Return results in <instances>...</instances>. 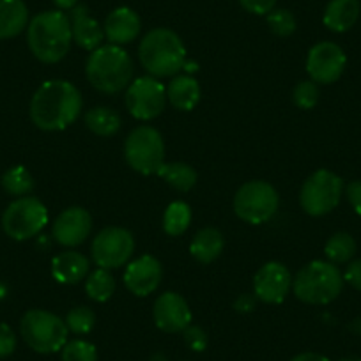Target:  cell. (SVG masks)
I'll use <instances>...</instances> for the list:
<instances>
[{"label": "cell", "instance_id": "6da1fadb", "mask_svg": "<svg viewBox=\"0 0 361 361\" xmlns=\"http://www.w3.org/2000/svg\"><path fill=\"white\" fill-rule=\"evenodd\" d=\"M83 99L68 80L41 83L30 99V119L43 131H61L71 126L82 112Z\"/></svg>", "mask_w": 361, "mask_h": 361}, {"label": "cell", "instance_id": "7a4b0ae2", "mask_svg": "<svg viewBox=\"0 0 361 361\" xmlns=\"http://www.w3.org/2000/svg\"><path fill=\"white\" fill-rule=\"evenodd\" d=\"M71 23L64 11H44L34 16L27 27V44L37 61L55 64L71 48Z\"/></svg>", "mask_w": 361, "mask_h": 361}, {"label": "cell", "instance_id": "3957f363", "mask_svg": "<svg viewBox=\"0 0 361 361\" xmlns=\"http://www.w3.org/2000/svg\"><path fill=\"white\" fill-rule=\"evenodd\" d=\"M85 75L96 90L105 94H117L131 83L133 61L123 47L110 43L102 44L94 51H90Z\"/></svg>", "mask_w": 361, "mask_h": 361}, {"label": "cell", "instance_id": "277c9868", "mask_svg": "<svg viewBox=\"0 0 361 361\" xmlns=\"http://www.w3.org/2000/svg\"><path fill=\"white\" fill-rule=\"evenodd\" d=\"M138 59L145 71L154 78H166L183 71L186 48L183 39L170 29H152L138 47Z\"/></svg>", "mask_w": 361, "mask_h": 361}, {"label": "cell", "instance_id": "5b68a950", "mask_svg": "<svg viewBox=\"0 0 361 361\" xmlns=\"http://www.w3.org/2000/svg\"><path fill=\"white\" fill-rule=\"evenodd\" d=\"M294 294L307 305H328L340 296L343 276L335 264L312 260L298 271L293 280Z\"/></svg>", "mask_w": 361, "mask_h": 361}, {"label": "cell", "instance_id": "8992f818", "mask_svg": "<svg viewBox=\"0 0 361 361\" xmlns=\"http://www.w3.org/2000/svg\"><path fill=\"white\" fill-rule=\"evenodd\" d=\"M68 326L64 319L48 310L25 312L20 321V333L32 350L39 354H51L61 350L68 342Z\"/></svg>", "mask_w": 361, "mask_h": 361}, {"label": "cell", "instance_id": "52a82bcc", "mask_svg": "<svg viewBox=\"0 0 361 361\" xmlns=\"http://www.w3.org/2000/svg\"><path fill=\"white\" fill-rule=\"evenodd\" d=\"M126 163L138 173L158 176L165 163V142L161 133L152 126H138L124 142Z\"/></svg>", "mask_w": 361, "mask_h": 361}, {"label": "cell", "instance_id": "ba28073f", "mask_svg": "<svg viewBox=\"0 0 361 361\" xmlns=\"http://www.w3.org/2000/svg\"><path fill=\"white\" fill-rule=\"evenodd\" d=\"M279 192L266 180H248L234 197V213L243 221L252 225L269 221L279 211Z\"/></svg>", "mask_w": 361, "mask_h": 361}, {"label": "cell", "instance_id": "9c48e42d", "mask_svg": "<svg viewBox=\"0 0 361 361\" xmlns=\"http://www.w3.org/2000/svg\"><path fill=\"white\" fill-rule=\"evenodd\" d=\"M48 209L32 195L18 197L2 214V228L15 241L32 239L47 227Z\"/></svg>", "mask_w": 361, "mask_h": 361}, {"label": "cell", "instance_id": "30bf717a", "mask_svg": "<svg viewBox=\"0 0 361 361\" xmlns=\"http://www.w3.org/2000/svg\"><path fill=\"white\" fill-rule=\"evenodd\" d=\"M343 180L331 170H315L303 183L300 192L301 209L310 216H324L340 204Z\"/></svg>", "mask_w": 361, "mask_h": 361}, {"label": "cell", "instance_id": "8fae6325", "mask_svg": "<svg viewBox=\"0 0 361 361\" xmlns=\"http://www.w3.org/2000/svg\"><path fill=\"white\" fill-rule=\"evenodd\" d=\"M124 103L135 119L151 121L165 110L166 89L154 76H140L128 85Z\"/></svg>", "mask_w": 361, "mask_h": 361}, {"label": "cell", "instance_id": "7c38bea8", "mask_svg": "<svg viewBox=\"0 0 361 361\" xmlns=\"http://www.w3.org/2000/svg\"><path fill=\"white\" fill-rule=\"evenodd\" d=\"M135 252V238L123 227H106L98 232L90 246L92 260L105 269H117L131 259Z\"/></svg>", "mask_w": 361, "mask_h": 361}, {"label": "cell", "instance_id": "4fadbf2b", "mask_svg": "<svg viewBox=\"0 0 361 361\" xmlns=\"http://www.w3.org/2000/svg\"><path fill=\"white\" fill-rule=\"evenodd\" d=\"M345 64L347 57L342 48L331 41H322L308 51L307 73L315 83L329 85L342 76Z\"/></svg>", "mask_w": 361, "mask_h": 361}, {"label": "cell", "instance_id": "5bb4252c", "mask_svg": "<svg viewBox=\"0 0 361 361\" xmlns=\"http://www.w3.org/2000/svg\"><path fill=\"white\" fill-rule=\"evenodd\" d=\"M293 289V275L282 262H267L255 273L253 294L267 305H279Z\"/></svg>", "mask_w": 361, "mask_h": 361}, {"label": "cell", "instance_id": "9a60e30c", "mask_svg": "<svg viewBox=\"0 0 361 361\" xmlns=\"http://www.w3.org/2000/svg\"><path fill=\"white\" fill-rule=\"evenodd\" d=\"M152 317H154L156 326L165 333H180L185 331L190 324H192V310L190 305L180 294L163 293L154 301V308H152Z\"/></svg>", "mask_w": 361, "mask_h": 361}, {"label": "cell", "instance_id": "2e32d148", "mask_svg": "<svg viewBox=\"0 0 361 361\" xmlns=\"http://www.w3.org/2000/svg\"><path fill=\"white\" fill-rule=\"evenodd\" d=\"M92 231V216L83 207H68L54 221L51 235L55 241L66 248L82 245Z\"/></svg>", "mask_w": 361, "mask_h": 361}, {"label": "cell", "instance_id": "e0dca14e", "mask_svg": "<svg viewBox=\"0 0 361 361\" xmlns=\"http://www.w3.org/2000/svg\"><path fill=\"white\" fill-rule=\"evenodd\" d=\"M163 279V267L152 255H142L131 260L124 269V286L131 294L145 298L154 293Z\"/></svg>", "mask_w": 361, "mask_h": 361}, {"label": "cell", "instance_id": "ac0fdd59", "mask_svg": "<svg viewBox=\"0 0 361 361\" xmlns=\"http://www.w3.org/2000/svg\"><path fill=\"white\" fill-rule=\"evenodd\" d=\"M142 29L140 16L130 8H117L106 16L105 25V37L109 39L110 44H117V47H123V44L133 43L138 37Z\"/></svg>", "mask_w": 361, "mask_h": 361}, {"label": "cell", "instance_id": "d6986e66", "mask_svg": "<svg viewBox=\"0 0 361 361\" xmlns=\"http://www.w3.org/2000/svg\"><path fill=\"white\" fill-rule=\"evenodd\" d=\"M69 23H71L73 41L80 48L94 51L96 48L102 47L103 39H105V30L89 15L87 6L78 4L76 8H73L71 15H69Z\"/></svg>", "mask_w": 361, "mask_h": 361}, {"label": "cell", "instance_id": "ffe728a7", "mask_svg": "<svg viewBox=\"0 0 361 361\" xmlns=\"http://www.w3.org/2000/svg\"><path fill=\"white\" fill-rule=\"evenodd\" d=\"M89 259L78 252H62L51 260V276L62 286H76L89 275Z\"/></svg>", "mask_w": 361, "mask_h": 361}, {"label": "cell", "instance_id": "44dd1931", "mask_svg": "<svg viewBox=\"0 0 361 361\" xmlns=\"http://www.w3.org/2000/svg\"><path fill=\"white\" fill-rule=\"evenodd\" d=\"M166 99L180 112H190L200 102V85L192 75L173 76L166 87Z\"/></svg>", "mask_w": 361, "mask_h": 361}, {"label": "cell", "instance_id": "7402d4cb", "mask_svg": "<svg viewBox=\"0 0 361 361\" xmlns=\"http://www.w3.org/2000/svg\"><path fill=\"white\" fill-rule=\"evenodd\" d=\"M29 27V9L23 0H0V39L20 36Z\"/></svg>", "mask_w": 361, "mask_h": 361}, {"label": "cell", "instance_id": "603a6c76", "mask_svg": "<svg viewBox=\"0 0 361 361\" xmlns=\"http://www.w3.org/2000/svg\"><path fill=\"white\" fill-rule=\"evenodd\" d=\"M360 0H329L322 20L331 32H347L360 18Z\"/></svg>", "mask_w": 361, "mask_h": 361}, {"label": "cell", "instance_id": "cb8c5ba5", "mask_svg": "<svg viewBox=\"0 0 361 361\" xmlns=\"http://www.w3.org/2000/svg\"><path fill=\"white\" fill-rule=\"evenodd\" d=\"M224 234L214 227H206L193 235L190 243V253L200 264H211L224 252Z\"/></svg>", "mask_w": 361, "mask_h": 361}, {"label": "cell", "instance_id": "d4e9b609", "mask_svg": "<svg viewBox=\"0 0 361 361\" xmlns=\"http://www.w3.org/2000/svg\"><path fill=\"white\" fill-rule=\"evenodd\" d=\"M85 126L98 137H112L121 130V116L110 106H94L85 112Z\"/></svg>", "mask_w": 361, "mask_h": 361}, {"label": "cell", "instance_id": "484cf974", "mask_svg": "<svg viewBox=\"0 0 361 361\" xmlns=\"http://www.w3.org/2000/svg\"><path fill=\"white\" fill-rule=\"evenodd\" d=\"M158 176L177 192H190L197 185V172L188 163H163Z\"/></svg>", "mask_w": 361, "mask_h": 361}, {"label": "cell", "instance_id": "4316f807", "mask_svg": "<svg viewBox=\"0 0 361 361\" xmlns=\"http://www.w3.org/2000/svg\"><path fill=\"white\" fill-rule=\"evenodd\" d=\"M116 290V279L112 276L110 269L105 267H98L87 276L85 282V293L96 303H105L114 296Z\"/></svg>", "mask_w": 361, "mask_h": 361}, {"label": "cell", "instance_id": "83f0119b", "mask_svg": "<svg viewBox=\"0 0 361 361\" xmlns=\"http://www.w3.org/2000/svg\"><path fill=\"white\" fill-rule=\"evenodd\" d=\"M192 224V209L183 200H176L170 204L163 214V231L172 238L185 234Z\"/></svg>", "mask_w": 361, "mask_h": 361}, {"label": "cell", "instance_id": "f1b7e54d", "mask_svg": "<svg viewBox=\"0 0 361 361\" xmlns=\"http://www.w3.org/2000/svg\"><path fill=\"white\" fill-rule=\"evenodd\" d=\"M356 253V241L347 232H336L326 241L324 255L328 257V262L331 264H345Z\"/></svg>", "mask_w": 361, "mask_h": 361}, {"label": "cell", "instance_id": "f546056e", "mask_svg": "<svg viewBox=\"0 0 361 361\" xmlns=\"http://www.w3.org/2000/svg\"><path fill=\"white\" fill-rule=\"evenodd\" d=\"M2 186L13 197H25L34 190V177L23 165L11 166L2 176Z\"/></svg>", "mask_w": 361, "mask_h": 361}, {"label": "cell", "instance_id": "4dcf8cb0", "mask_svg": "<svg viewBox=\"0 0 361 361\" xmlns=\"http://www.w3.org/2000/svg\"><path fill=\"white\" fill-rule=\"evenodd\" d=\"M64 322L75 335H87L96 326V314L89 307H75L68 312Z\"/></svg>", "mask_w": 361, "mask_h": 361}, {"label": "cell", "instance_id": "1f68e13d", "mask_svg": "<svg viewBox=\"0 0 361 361\" xmlns=\"http://www.w3.org/2000/svg\"><path fill=\"white\" fill-rule=\"evenodd\" d=\"M61 361H98V350L87 340H71L61 349Z\"/></svg>", "mask_w": 361, "mask_h": 361}, {"label": "cell", "instance_id": "d6a6232c", "mask_svg": "<svg viewBox=\"0 0 361 361\" xmlns=\"http://www.w3.org/2000/svg\"><path fill=\"white\" fill-rule=\"evenodd\" d=\"M319 83L314 80H303L298 83L293 90V102L298 109L301 110H312L319 103Z\"/></svg>", "mask_w": 361, "mask_h": 361}, {"label": "cell", "instance_id": "836d02e7", "mask_svg": "<svg viewBox=\"0 0 361 361\" xmlns=\"http://www.w3.org/2000/svg\"><path fill=\"white\" fill-rule=\"evenodd\" d=\"M267 25L275 36L289 37L296 30V18L289 9H273L267 13Z\"/></svg>", "mask_w": 361, "mask_h": 361}, {"label": "cell", "instance_id": "e575fe53", "mask_svg": "<svg viewBox=\"0 0 361 361\" xmlns=\"http://www.w3.org/2000/svg\"><path fill=\"white\" fill-rule=\"evenodd\" d=\"M183 336H185L186 345H188L193 353H202V350H206L207 342H209V340H207V333L204 331L200 326L195 324H190L188 328L183 331Z\"/></svg>", "mask_w": 361, "mask_h": 361}, {"label": "cell", "instance_id": "d590c367", "mask_svg": "<svg viewBox=\"0 0 361 361\" xmlns=\"http://www.w3.org/2000/svg\"><path fill=\"white\" fill-rule=\"evenodd\" d=\"M16 349V335L11 326L0 322V360L8 357L15 353Z\"/></svg>", "mask_w": 361, "mask_h": 361}, {"label": "cell", "instance_id": "8d00e7d4", "mask_svg": "<svg viewBox=\"0 0 361 361\" xmlns=\"http://www.w3.org/2000/svg\"><path fill=\"white\" fill-rule=\"evenodd\" d=\"M239 4L252 15H267L275 9L276 0H239Z\"/></svg>", "mask_w": 361, "mask_h": 361}, {"label": "cell", "instance_id": "74e56055", "mask_svg": "<svg viewBox=\"0 0 361 361\" xmlns=\"http://www.w3.org/2000/svg\"><path fill=\"white\" fill-rule=\"evenodd\" d=\"M343 282H347L356 290H361V259L349 262L345 273H343Z\"/></svg>", "mask_w": 361, "mask_h": 361}, {"label": "cell", "instance_id": "f35d334b", "mask_svg": "<svg viewBox=\"0 0 361 361\" xmlns=\"http://www.w3.org/2000/svg\"><path fill=\"white\" fill-rule=\"evenodd\" d=\"M345 197L353 209L361 216V180H353L345 188Z\"/></svg>", "mask_w": 361, "mask_h": 361}, {"label": "cell", "instance_id": "ab89813d", "mask_svg": "<svg viewBox=\"0 0 361 361\" xmlns=\"http://www.w3.org/2000/svg\"><path fill=\"white\" fill-rule=\"evenodd\" d=\"M257 296L255 294H241L238 300L234 301V308L241 314H248V312H253L257 307Z\"/></svg>", "mask_w": 361, "mask_h": 361}, {"label": "cell", "instance_id": "60d3db41", "mask_svg": "<svg viewBox=\"0 0 361 361\" xmlns=\"http://www.w3.org/2000/svg\"><path fill=\"white\" fill-rule=\"evenodd\" d=\"M290 361H329V360L319 353H301L298 354V356H294Z\"/></svg>", "mask_w": 361, "mask_h": 361}, {"label": "cell", "instance_id": "b9f144b4", "mask_svg": "<svg viewBox=\"0 0 361 361\" xmlns=\"http://www.w3.org/2000/svg\"><path fill=\"white\" fill-rule=\"evenodd\" d=\"M80 0H54V4L57 6L61 11H71L73 8H76L78 6Z\"/></svg>", "mask_w": 361, "mask_h": 361}, {"label": "cell", "instance_id": "7bdbcfd3", "mask_svg": "<svg viewBox=\"0 0 361 361\" xmlns=\"http://www.w3.org/2000/svg\"><path fill=\"white\" fill-rule=\"evenodd\" d=\"M197 69H199V66H197V62H185V66H183V71H186V75H192V73H197Z\"/></svg>", "mask_w": 361, "mask_h": 361}, {"label": "cell", "instance_id": "ee69618b", "mask_svg": "<svg viewBox=\"0 0 361 361\" xmlns=\"http://www.w3.org/2000/svg\"><path fill=\"white\" fill-rule=\"evenodd\" d=\"M350 331L361 335V319H356V321H353V324H350Z\"/></svg>", "mask_w": 361, "mask_h": 361}, {"label": "cell", "instance_id": "f6af8a7d", "mask_svg": "<svg viewBox=\"0 0 361 361\" xmlns=\"http://www.w3.org/2000/svg\"><path fill=\"white\" fill-rule=\"evenodd\" d=\"M151 361H169V360H166L165 354L158 353V354H152V356H151Z\"/></svg>", "mask_w": 361, "mask_h": 361}, {"label": "cell", "instance_id": "bcb514c9", "mask_svg": "<svg viewBox=\"0 0 361 361\" xmlns=\"http://www.w3.org/2000/svg\"><path fill=\"white\" fill-rule=\"evenodd\" d=\"M340 361H361V357L350 356V357H343V360H340Z\"/></svg>", "mask_w": 361, "mask_h": 361}]
</instances>
